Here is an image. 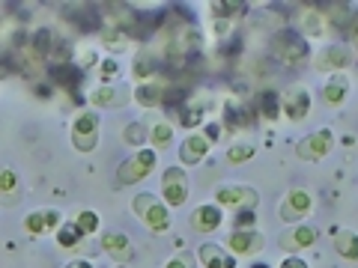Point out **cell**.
Wrapping results in <instances>:
<instances>
[{"mask_svg":"<svg viewBox=\"0 0 358 268\" xmlns=\"http://www.w3.org/2000/svg\"><path fill=\"white\" fill-rule=\"evenodd\" d=\"M131 209L152 232H167L171 230V211H167V203L152 194H138L131 200Z\"/></svg>","mask_w":358,"mask_h":268,"instance_id":"cell-1","label":"cell"},{"mask_svg":"<svg viewBox=\"0 0 358 268\" xmlns=\"http://www.w3.org/2000/svg\"><path fill=\"white\" fill-rule=\"evenodd\" d=\"M268 51L281 63H299V60H305V54H308V42L301 39L296 30H278L272 45H268Z\"/></svg>","mask_w":358,"mask_h":268,"instance_id":"cell-2","label":"cell"},{"mask_svg":"<svg viewBox=\"0 0 358 268\" xmlns=\"http://www.w3.org/2000/svg\"><path fill=\"white\" fill-rule=\"evenodd\" d=\"M152 167H155V152L152 149H138L129 161L120 164L117 185H134V182H141V179H147L152 173Z\"/></svg>","mask_w":358,"mask_h":268,"instance_id":"cell-3","label":"cell"},{"mask_svg":"<svg viewBox=\"0 0 358 268\" xmlns=\"http://www.w3.org/2000/svg\"><path fill=\"white\" fill-rule=\"evenodd\" d=\"M72 143H75L78 152H93L96 149V143H99V117H96V110H87V114H81L75 119Z\"/></svg>","mask_w":358,"mask_h":268,"instance_id":"cell-4","label":"cell"},{"mask_svg":"<svg viewBox=\"0 0 358 268\" xmlns=\"http://www.w3.org/2000/svg\"><path fill=\"white\" fill-rule=\"evenodd\" d=\"M331 143H334L331 128H320V131L308 134V137H301L299 147H296V152H299L301 161H320V158H326V155H329Z\"/></svg>","mask_w":358,"mask_h":268,"instance_id":"cell-5","label":"cell"},{"mask_svg":"<svg viewBox=\"0 0 358 268\" xmlns=\"http://www.w3.org/2000/svg\"><path fill=\"white\" fill-rule=\"evenodd\" d=\"M162 191L167 197V206H182L188 200V176L179 167H167L162 176Z\"/></svg>","mask_w":358,"mask_h":268,"instance_id":"cell-6","label":"cell"},{"mask_svg":"<svg viewBox=\"0 0 358 268\" xmlns=\"http://www.w3.org/2000/svg\"><path fill=\"white\" fill-rule=\"evenodd\" d=\"M352 63V54L346 45H329V48H322L317 54V60H313V66H317L320 72H334V69H346V66Z\"/></svg>","mask_w":358,"mask_h":268,"instance_id":"cell-7","label":"cell"},{"mask_svg":"<svg viewBox=\"0 0 358 268\" xmlns=\"http://www.w3.org/2000/svg\"><path fill=\"white\" fill-rule=\"evenodd\" d=\"M221 206H236L239 211L242 209H254L257 206V191L248 185H230V188H221L215 194Z\"/></svg>","mask_w":358,"mask_h":268,"instance_id":"cell-8","label":"cell"},{"mask_svg":"<svg viewBox=\"0 0 358 268\" xmlns=\"http://www.w3.org/2000/svg\"><path fill=\"white\" fill-rule=\"evenodd\" d=\"M281 107H284L287 119H293V122H301V119L308 117V110H310V93H308L305 87H293V89H289V93L284 96Z\"/></svg>","mask_w":358,"mask_h":268,"instance_id":"cell-9","label":"cell"},{"mask_svg":"<svg viewBox=\"0 0 358 268\" xmlns=\"http://www.w3.org/2000/svg\"><path fill=\"white\" fill-rule=\"evenodd\" d=\"M313 206V197L308 191H301V188H296V191H289L287 200L281 203V218L284 221H301L310 211Z\"/></svg>","mask_w":358,"mask_h":268,"instance_id":"cell-10","label":"cell"},{"mask_svg":"<svg viewBox=\"0 0 358 268\" xmlns=\"http://www.w3.org/2000/svg\"><path fill=\"white\" fill-rule=\"evenodd\" d=\"M167 87H171V81H164V77L143 81L138 89H134V98H138V105H143V107H155L167 98Z\"/></svg>","mask_w":358,"mask_h":268,"instance_id":"cell-11","label":"cell"},{"mask_svg":"<svg viewBox=\"0 0 358 268\" xmlns=\"http://www.w3.org/2000/svg\"><path fill=\"white\" fill-rule=\"evenodd\" d=\"M60 223V211L57 209H39V211H30L27 221H24V230L30 236H42V232L54 230Z\"/></svg>","mask_w":358,"mask_h":268,"instance_id":"cell-12","label":"cell"},{"mask_svg":"<svg viewBox=\"0 0 358 268\" xmlns=\"http://www.w3.org/2000/svg\"><path fill=\"white\" fill-rule=\"evenodd\" d=\"M206 152H209L206 134H188L185 143H182V149H179V161H182V164H200L206 158Z\"/></svg>","mask_w":358,"mask_h":268,"instance_id":"cell-13","label":"cell"},{"mask_svg":"<svg viewBox=\"0 0 358 268\" xmlns=\"http://www.w3.org/2000/svg\"><path fill=\"white\" fill-rule=\"evenodd\" d=\"M317 241V230L308 227V223H299V227L287 230L281 236V248L284 251H301V248H310Z\"/></svg>","mask_w":358,"mask_h":268,"instance_id":"cell-14","label":"cell"},{"mask_svg":"<svg viewBox=\"0 0 358 268\" xmlns=\"http://www.w3.org/2000/svg\"><path fill=\"white\" fill-rule=\"evenodd\" d=\"M230 251L233 253H239V256H248V253H257L263 248V236L257 230H236L230 236Z\"/></svg>","mask_w":358,"mask_h":268,"instance_id":"cell-15","label":"cell"},{"mask_svg":"<svg viewBox=\"0 0 358 268\" xmlns=\"http://www.w3.org/2000/svg\"><path fill=\"white\" fill-rule=\"evenodd\" d=\"M192 230L194 232H212V230H218L221 227V209L218 206H200V209H194L192 211Z\"/></svg>","mask_w":358,"mask_h":268,"instance_id":"cell-16","label":"cell"},{"mask_svg":"<svg viewBox=\"0 0 358 268\" xmlns=\"http://www.w3.org/2000/svg\"><path fill=\"white\" fill-rule=\"evenodd\" d=\"M102 248H105V253L114 256L117 262H129L134 256L131 241H129V236H122V232H105V236H102Z\"/></svg>","mask_w":358,"mask_h":268,"instance_id":"cell-17","label":"cell"},{"mask_svg":"<svg viewBox=\"0 0 358 268\" xmlns=\"http://www.w3.org/2000/svg\"><path fill=\"white\" fill-rule=\"evenodd\" d=\"M224 126H227L230 131L248 128L251 126V110L242 102H224Z\"/></svg>","mask_w":358,"mask_h":268,"instance_id":"cell-18","label":"cell"},{"mask_svg":"<svg viewBox=\"0 0 358 268\" xmlns=\"http://www.w3.org/2000/svg\"><path fill=\"white\" fill-rule=\"evenodd\" d=\"M200 262L203 268H236L233 256L224 253L218 244H200Z\"/></svg>","mask_w":358,"mask_h":268,"instance_id":"cell-19","label":"cell"},{"mask_svg":"<svg viewBox=\"0 0 358 268\" xmlns=\"http://www.w3.org/2000/svg\"><path fill=\"white\" fill-rule=\"evenodd\" d=\"M346 93H350V84H346L343 75L329 77L326 89H322V96H326V105H331V107H341L346 102Z\"/></svg>","mask_w":358,"mask_h":268,"instance_id":"cell-20","label":"cell"},{"mask_svg":"<svg viewBox=\"0 0 358 268\" xmlns=\"http://www.w3.org/2000/svg\"><path fill=\"white\" fill-rule=\"evenodd\" d=\"M51 77H54V81H57L60 87L75 89L78 84H81V69H75L72 63H54V66H51Z\"/></svg>","mask_w":358,"mask_h":268,"instance_id":"cell-21","label":"cell"},{"mask_svg":"<svg viewBox=\"0 0 358 268\" xmlns=\"http://www.w3.org/2000/svg\"><path fill=\"white\" fill-rule=\"evenodd\" d=\"M257 110H260L263 119H268V122L278 119V114L284 110V107H281V96H278L275 89H266V93L257 96Z\"/></svg>","mask_w":358,"mask_h":268,"instance_id":"cell-22","label":"cell"},{"mask_svg":"<svg viewBox=\"0 0 358 268\" xmlns=\"http://www.w3.org/2000/svg\"><path fill=\"white\" fill-rule=\"evenodd\" d=\"M334 251H338L343 260H358V236L350 230H338L334 232Z\"/></svg>","mask_w":358,"mask_h":268,"instance_id":"cell-23","label":"cell"},{"mask_svg":"<svg viewBox=\"0 0 358 268\" xmlns=\"http://www.w3.org/2000/svg\"><path fill=\"white\" fill-rule=\"evenodd\" d=\"M0 197H3V206H15L18 203V176L13 170L0 173Z\"/></svg>","mask_w":358,"mask_h":268,"instance_id":"cell-24","label":"cell"},{"mask_svg":"<svg viewBox=\"0 0 358 268\" xmlns=\"http://www.w3.org/2000/svg\"><path fill=\"white\" fill-rule=\"evenodd\" d=\"M245 6L248 3H242V0H215L212 3V18H233V15H242L245 13Z\"/></svg>","mask_w":358,"mask_h":268,"instance_id":"cell-25","label":"cell"},{"mask_svg":"<svg viewBox=\"0 0 358 268\" xmlns=\"http://www.w3.org/2000/svg\"><path fill=\"white\" fill-rule=\"evenodd\" d=\"M152 72H155V57L152 54H147V51H141L138 57H134V77H152Z\"/></svg>","mask_w":358,"mask_h":268,"instance_id":"cell-26","label":"cell"},{"mask_svg":"<svg viewBox=\"0 0 358 268\" xmlns=\"http://www.w3.org/2000/svg\"><path fill=\"white\" fill-rule=\"evenodd\" d=\"M188 107H179V119H182V126H197L200 122V117H203V110H206V102H197L194 107H192V102H185Z\"/></svg>","mask_w":358,"mask_h":268,"instance_id":"cell-27","label":"cell"},{"mask_svg":"<svg viewBox=\"0 0 358 268\" xmlns=\"http://www.w3.org/2000/svg\"><path fill=\"white\" fill-rule=\"evenodd\" d=\"M93 102L102 105V107H114V105H122V96H120V89H114V87H102V89H96L93 93Z\"/></svg>","mask_w":358,"mask_h":268,"instance_id":"cell-28","label":"cell"},{"mask_svg":"<svg viewBox=\"0 0 358 268\" xmlns=\"http://www.w3.org/2000/svg\"><path fill=\"white\" fill-rule=\"evenodd\" d=\"M81 236H84V230L78 227V223H66V227L60 230V236H57V244L60 248H75Z\"/></svg>","mask_w":358,"mask_h":268,"instance_id":"cell-29","label":"cell"},{"mask_svg":"<svg viewBox=\"0 0 358 268\" xmlns=\"http://www.w3.org/2000/svg\"><path fill=\"white\" fill-rule=\"evenodd\" d=\"M171 137H173V128L167 126V122H152V143L155 147H167L171 143Z\"/></svg>","mask_w":358,"mask_h":268,"instance_id":"cell-30","label":"cell"},{"mask_svg":"<svg viewBox=\"0 0 358 268\" xmlns=\"http://www.w3.org/2000/svg\"><path fill=\"white\" fill-rule=\"evenodd\" d=\"M227 158H230L233 164H242V161H248V158H254V147H251V143H236V147H230Z\"/></svg>","mask_w":358,"mask_h":268,"instance_id":"cell-31","label":"cell"},{"mask_svg":"<svg viewBox=\"0 0 358 268\" xmlns=\"http://www.w3.org/2000/svg\"><path fill=\"white\" fill-rule=\"evenodd\" d=\"M75 223H78V227H81L84 232H96V230H99V215H96V211H81Z\"/></svg>","mask_w":358,"mask_h":268,"instance_id":"cell-32","label":"cell"},{"mask_svg":"<svg viewBox=\"0 0 358 268\" xmlns=\"http://www.w3.org/2000/svg\"><path fill=\"white\" fill-rule=\"evenodd\" d=\"M122 137H126V143H131V147H143V137H147V134H143V126H138V122H131V126L126 128V134H122Z\"/></svg>","mask_w":358,"mask_h":268,"instance_id":"cell-33","label":"cell"},{"mask_svg":"<svg viewBox=\"0 0 358 268\" xmlns=\"http://www.w3.org/2000/svg\"><path fill=\"white\" fill-rule=\"evenodd\" d=\"M305 27H308L310 36H320V33H322V21H320V15H317V13H305Z\"/></svg>","mask_w":358,"mask_h":268,"instance_id":"cell-34","label":"cell"},{"mask_svg":"<svg viewBox=\"0 0 358 268\" xmlns=\"http://www.w3.org/2000/svg\"><path fill=\"white\" fill-rule=\"evenodd\" d=\"M251 223H254L251 209H242V211H236V230H248Z\"/></svg>","mask_w":358,"mask_h":268,"instance_id":"cell-35","label":"cell"},{"mask_svg":"<svg viewBox=\"0 0 358 268\" xmlns=\"http://www.w3.org/2000/svg\"><path fill=\"white\" fill-rule=\"evenodd\" d=\"M194 265V260L188 253H182V256H173L171 262H167V268H192Z\"/></svg>","mask_w":358,"mask_h":268,"instance_id":"cell-36","label":"cell"},{"mask_svg":"<svg viewBox=\"0 0 358 268\" xmlns=\"http://www.w3.org/2000/svg\"><path fill=\"white\" fill-rule=\"evenodd\" d=\"M281 268H308V262L299 260V256H287V260L281 262Z\"/></svg>","mask_w":358,"mask_h":268,"instance_id":"cell-37","label":"cell"},{"mask_svg":"<svg viewBox=\"0 0 358 268\" xmlns=\"http://www.w3.org/2000/svg\"><path fill=\"white\" fill-rule=\"evenodd\" d=\"M114 72H117V63H114V60H105V63H102V77H110Z\"/></svg>","mask_w":358,"mask_h":268,"instance_id":"cell-38","label":"cell"},{"mask_svg":"<svg viewBox=\"0 0 358 268\" xmlns=\"http://www.w3.org/2000/svg\"><path fill=\"white\" fill-rule=\"evenodd\" d=\"M218 134H221V128L215 126V122H209L206 126V140H218Z\"/></svg>","mask_w":358,"mask_h":268,"instance_id":"cell-39","label":"cell"},{"mask_svg":"<svg viewBox=\"0 0 358 268\" xmlns=\"http://www.w3.org/2000/svg\"><path fill=\"white\" fill-rule=\"evenodd\" d=\"M66 268H93V265H90V262H84V260H78V262H69Z\"/></svg>","mask_w":358,"mask_h":268,"instance_id":"cell-40","label":"cell"},{"mask_svg":"<svg viewBox=\"0 0 358 268\" xmlns=\"http://www.w3.org/2000/svg\"><path fill=\"white\" fill-rule=\"evenodd\" d=\"M352 36H355V39H358V15H355V18H352Z\"/></svg>","mask_w":358,"mask_h":268,"instance_id":"cell-41","label":"cell"},{"mask_svg":"<svg viewBox=\"0 0 358 268\" xmlns=\"http://www.w3.org/2000/svg\"><path fill=\"white\" fill-rule=\"evenodd\" d=\"M251 268H268V265H251Z\"/></svg>","mask_w":358,"mask_h":268,"instance_id":"cell-42","label":"cell"}]
</instances>
